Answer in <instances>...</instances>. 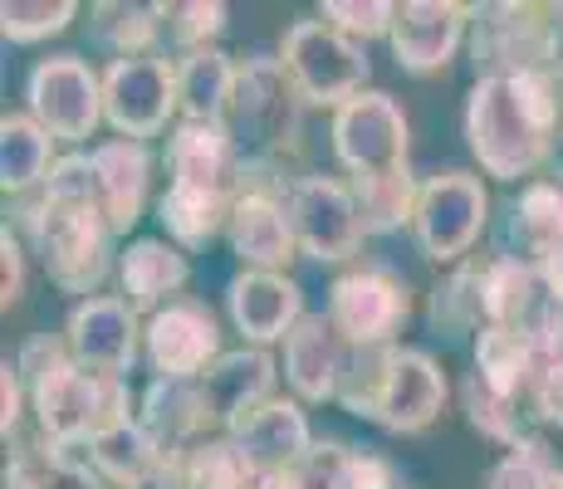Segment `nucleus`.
Here are the masks:
<instances>
[{"label": "nucleus", "mask_w": 563, "mask_h": 489, "mask_svg": "<svg viewBox=\"0 0 563 489\" xmlns=\"http://www.w3.org/2000/svg\"><path fill=\"white\" fill-rule=\"evenodd\" d=\"M25 103L54 143H84L103 123V74L79 54H49L30 69Z\"/></svg>", "instance_id": "obj_10"}, {"label": "nucleus", "mask_w": 563, "mask_h": 489, "mask_svg": "<svg viewBox=\"0 0 563 489\" xmlns=\"http://www.w3.org/2000/svg\"><path fill=\"white\" fill-rule=\"evenodd\" d=\"M485 489H563V465L539 436L505 451L485 475Z\"/></svg>", "instance_id": "obj_42"}, {"label": "nucleus", "mask_w": 563, "mask_h": 489, "mask_svg": "<svg viewBox=\"0 0 563 489\" xmlns=\"http://www.w3.org/2000/svg\"><path fill=\"white\" fill-rule=\"evenodd\" d=\"M333 157L349 171V181L367 177H387V171L407 167V143H411V123L393 93L367 89L353 103H343L333 113Z\"/></svg>", "instance_id": "obj_9"}, {"label": "nucleus", "mask_w": 563, "mask_h": 489, "mask_svg": "<svg viewBox=\"0 0 563 489\" xmlns=\"http://www.w3.org/2000/svg\"><path fill=\"white\" fill-rule=\"evenodd\" d=\"M475 373L485 377L500 397H510L525 407L529 387L539 382V373H544V353L534 347L529 333H515V329H485L481 338H475Z\"/></svg>", "instance_id": "obj_32"}, {"label": "nucleus", "mask_w": 563, "mask_h": 489, "mask_svg": "<svg viewBox=\"0 0 563 489\" xmlns=\"http://www.w3.org/2000/svg\"><path fill=\"white\" fill-rule=\"evenodd\" d=\"M471 59L475 79L559 74L554 5H519V0L471 5Z\"/></svg>", "instance_id": "obj_5"}, {"label": "nucleus", "mask_w": 563, "mask_h": 489, "mask_svg": "<svg viewBox=\"0 0 563 489\" xmlns=\"http://www.w3.org/2000/svg\"><path fill=\"white\" fill-rule=\"evenodd\" d=\"M191 279V265L172 241H133L118 249V289L137 319H153L157 309L181 299Z\"/></svg>", "instance_id": "obj_26"}, {"label": "nucleus", "mask_w": 563, "mask_h": 489, "mask_svg": "<svg viewBox=\"0 0 563 489\" xmlns=\"http://www.w3.org/2000/svg\"><path fill=\"white\" fill-rule=\"evenodd\" d=\"M500 255L529 259L544 265L549 255L563 249V167L554 162V171L525 181L519 196L505 205V225H500Z\"/></svg>", "instance_id": "obj_24"}, {"label": "nucleus", "mask_w": 563, "mask_h": 489, "mask_svg": "<svg viewBox=\"0 0 563 489\" xmlns=\"http://www.w3.org/2000/svg\"><path fill=\"white\" fill-rule=\"evenodd\" d=\"M323 20H329L339 35H349L353 45L393 35L397 5L393 0H323Z\"/></svg>", "instance_id": "obj_44"}, {"label": "nucleus", "mask_w": 563, "mask_h": 489, "mask_svg": "<svg viewBox=\"0 0 563 489\" xmlns=\"http://www.w3.org/2000/svg\"><path fill=\"white\" fill-rule=\"evenodd\" d=\"M481 259H485V269H481L485 329H515V333L539 338V333L554 329L563 319V303L549 293L539 265L500 255V249H490V255H481Z\"/></svg>", "instance_id": "obj_14"}, {"label": "nucleus", "mask_w": 563, "mask_h": 489, "mask_svg": "<svg viewBox=\"0 0 563 489\" xmlns=\"http://www.w3.org/2000/svg\"><path fill=\"white\" fill-rule=\"evenodd\" d=\"M167 187H187L206 196L241 201L245 187V152L221 123H177L167 137Z\"/></svg>", "instance_id": "obj_16"}, {"label": "nucleus", "mask_w": 563, "mask_h": 489, "mask_svg": "<svg viewBox=\"0 0 563 489\" xmlns=\"http://www.w3.org/2000/svg\"><path fill=\"white\" fill-rule=\"evenodd\" d=\"M305 489H397L393 460L343 441H313V451L299 460Z\"/></svg>", "instance_id": "obj_30"}, {"label": "nucleus", "mask_w": 563, "mask_h": 489, "mask_svg": "<svg viewBox=\"0 0 563 489\" xmlns=\"http://www.w3.org/2000/svg\"><path fill=\"white\" fill-rule=\"evenodd\" d=\"M461 407H465V421H471L485 441L505 445V451H515V445L529 441V431H525L529 426V411L519 407V401L500 397V391L485 382L475 367L465 373V382H461Z\"/></svg>", "instance_id": "obj_37"}, {"label": "nucleus", "mask_w": 563, "mask_h": 489, "mask_svg": "<svg viewBox=\"0 0 563 489\" xmlns=\"http://www.w3.org/2000/svg\"><path fill=\"white\" fill-rule=\"evenodd\" d=\"M285 215L295 225L299 255L319 259V265H343L358 255V245L367 241L363 211L353 201V187L323 171H299L285 187Z\"/></svg>", "instance_id": "obj_8"}, {"label": "nucleus", "mask_w": 563, "mask_h": 489, "mask_svg": "<svg viewBox=\"0 0 563 489\" xmlns=\"http://www.w3.org/2000/svg\"><path fill=\"white\" fill-rule=\"evenodd\" d=\"M89 465L99 470V480L103 485H113V489H128L137 480V475H147L153 465L162 460V451H157V441L147 436L137 421H128V426H113V431H103L99 441L89 445Z\"/></svg>", "instance_id": "obj_38"}, {"label": "nucleus", "mask_w": 563, "mask_h": 489, "mask_svg": "<svg viewBox=\"0 0 563 489\" xmlns=\"http://www.w3.org/2000/svg\"><path fill=\"white\" fill-rule=\"evenodd\" d=\"M402 343H387V347H349V363H343L339 377V407L353 411V416L373 421V407L383 397V382L393 373V357Z\"/></svg>", "instance_id": "obj_41"}, {"label": "nucleus", "mask_w": 563, "mask_h": 489, "mask_svg": "<svg viewBox=\"0 0 563 489\" xmlns=\"http://www.w3.org/2000/svg\"><path fill=\"white\" fill-rule=\"evenodd\" d=\"M54 137L35 123L30 113H5L0 118V187L5 196H35L54 171Z\"/></svg>", "instance_id": "obj_29"}, {"label": "nucleus", "mask_w": 563, "mask_h": 489, "mask_svg": "<svg viewBox=\"0 0 563 489\" xmlns=\"http://www.w3.org/2000/svg\"><path fill=\"white\" fill-rule=\"evenodd\" d=\"M471 35V5L461 0H402L393 20V59L407 74H437Z\"/></svg>", "instance_id": "obj_18"}, {"label": "nucleus", "mask_w": 563, "mask_h": 489, "mask_svg": "<svg viewBox=\"0 0 563 489\" xmlns=\"http://www.w3.org/2000/svg\"><path fill=\"white\" fill-rule=\"evenodd\" d=\"M225 313H231L235 333L251 347L285 343L305 319V289L289 275H269V269H241L225 285Z\"/></svg>", "instance_id": "obj_19"}, {"label": "nucleus", "mask_w": 563, "mask_h": 489, "mask_svg": "<svg viewBox=\"0 0 563 489\" xmlns=\"http://www.w3.org/2000/svg\"><path fill=\"white\" fill-rule=\"evenodd\" d=\"M563 137L559 74H519V79H475L465 98V143L485 177L534 181L549 167Z\"/></svg>", "instance_id": "obj_1"}, {"label": "nucleus", "mask_w": 563, "mask_h": 489, "mask_svg": "<svg viewBox=\"0 0 563 489\" xmlns=\"http://www.w3.org/2000/svg\"><path fill=\"white\" fill-rule=\"evenodd\" d=\"M343 363H349V338L329 323V313H305L285 338V382L299 401H339Z\"/></svg>", "instance_id": "obj_25"}, {"label": "nucleus", "mask_w": 563, "mask_h": 489, "mask_svg": "<svg viewBox=\"0 0 563 489\" xmlns=\"http://www.w3.org/2000/svg\"><path fill=\"white\" fill-rule=\"evenodd\" d=\"M128 489H187V475H181V455H162L147 475H137Z\"/></svg>", "instance_id": "obj_48"}, {"label": "nucleus", "mask_w": 563, "mask_h": 489, "mask_svg": "<svg viewBox=\"0 0 563 489\" xmlns=\"http://www.w3.org/2000/svg\"><path fill=\"white\" fill-rule=\"evenodd\" d=\"M225 436H231V445L251 460V470H260V475L295 470V465L313 451V431H309L305 407L289 401V397H269L265 407L245 411Z\"/></svg>", "instance_id": "obj_23"}, {"label": "nucleus", "mask_w": 563, "mask_h": 489, "mask_svg": "<svg viewBox=\"0 0 563 489\" xmlns=\"http://www.w3.org/2000/svg\"><path fill=\"white\" fill-rule=\"evenodd\" d=\"M30 391V411L40 421V436L54 445H69V451H89L103 431L128 426L133 416V391L128 377H103L89 373L69 357L54 373H45Z\"/></svg>", "instance_id": "obj_4"}, {"label": "nucleus", "mask_w": 563, "mask_h": 489, "mask_svg": "<svg viewBox=\"0 0 563 489\" xmlns=\"http://www.w3.org/2000/svg\"><path fill=\"white\" fill-rule=\"evenodd\" d=\"M59 363H69V343L64 338H54V333H35V338H25L20 343V353H15V373H20V382L25 387H35L45 373H54Z\"/></svg>", "instance_id": "obj_45"}, {"label": "nucleus", "mask_w": 563, "mask_h": 489, "mask_svg": "<svg viewBox=\"0 0 563 489\" xmlns=\"http://www.w3.org/2000/svg\"><path fill=\"white\" fill-rule=\"evenodd\" d=\"M20 293H25V245H20V235L10 231H0V303H15Z\"/></svg>", "instance_id": "obj_46"}, {"label": "nucleus", "mask_w": 563, "mask_h": 489, "mask_svg": "<svg viewBox=\"0 0 563 489\" xmlns=\"http://www.w3.org/2000/svg\"><path fill=\"white\" fill-rule=\"evenodd\" d=\"M225 241H231V255L245 269L285 275V265L299 255L295 225L285 215V187H241V201H235L231 225H225Z\"/></svg>", "instance_id": "obj_21"}, {"label": "nucleus", "mask_w": 563, "mask_h": 489, "mask_svg": "<svg viewBox=\"0 0 563 489\" xmlns=\"http://www.w3.org/2000/svg\"><path fill=\"white\" fill-rule=\"evenodd\" d=\"M221 353L225 347L216 313L201 299H187V293L167 309H157L143 329V357L157 377H201L211 373V363Z\"/></svg>", "instance_id": "obj_15"}, {"label": "nucleus", "mask_w": 563, "mask_h": 489, "mask_svg": "<svg viewBox=\"0 0 563 489\" xmlns=\"http://www.w3.org/2000/svg\"><path fill=\"white\" fill-rule=\"evenodd\" d=\"M25 397L30 391H25V382H20V373L5 363L0 367V401H5V411H0V431H5V441L20 431V416H25L20 407H25Z\"/></svg>", "instance_id": "obj_47"}, {"label": "nucleus", "mask_w": 563, "mask_h": 489, "mask_svg": "<svg viewBox=\"0 0 563 489\" xmlns=\"http://www.w3.org/2000/svg\"><path fill=\"white\" fill-rule=\"evenodd\" d=\"M89 40L108 54V64L162 54V15L157 5H137V0H99L89 5Z\"/></svg>", "instance_id": "obj_31"}, {"label": "nucleus", "mask_w": 563, "mask_h": 489, "mask_svg": "<svg viewBox=\"0 0 563 489\" xmlns=\"http://www.w3.org/2000/svg\"><path fill=\"white\" fill-rule=\"evenodd\" d=\"M177 118V64L172 54L113 59L103 69V123L118 137H157Z\"/></svg>", "instance_id": "obj_12"}, {"label": "nucleus", "mask_w": 563, "mask_h": 489, "mask_svg": "<svg viewBox=\"0 0 563 489\" xmlns=\"http://www.w3.org/2000/svg\"><path fill=\"white\" fill-rule=\"evenodd\" d=\"M143 329L147 323L128 309L123 293H99V299H79L64 323V343L69 357L89 373L128 377L133 363L143 357Z\"/></svg>", "instance_id": "obj_13"}, {"label": "nucleus", "mask_w": 563, "mask_h": 489, "mask_svg": "<svg viewBox=\"0 0 563 489\" xmlns=\"http://www.w3.org/2000/svg\"><path fill=\"white\" fill-rule=\"evenodd\" d=\"M446 373L437 367V357L421 347H397L393 373L383 382V397L373 407V426L393 431V436H417L446 411Z\"/></svg>", "instance_id": "obj_17"}, {"label": "nucleus", "mask_w": 563, "mask_h": 489, "mask_svg": "<svg viewBox=\"0 0 563 489\" xmlns=\"http://www.w3.org/2000/svg\"><path fill=\"white\" fill-rule=\"evenodd\" d=\"M181 475H187V489H260V470H251V460L235 451L231 436H216L187 451Z\"/></svg>", "instance_id": "obj_40"}, {"label": "nucleus", "mask_w": 563, "mask_h": 489, "mask_svg": "<svg viewBox=\"0 0 563 489\" xmlns=\"http://www.w3.org/2000/svg\"><path fill=\"white\" fill-rule=\"evenodd\" d=\"M137 426L157 441L162 455H187V451H197V445L221 436L201 377H153V387L143 391Z\"/></svg>", "instance_id": "obj_20"}, {"label": "nucleus", "mask_w": 563, "mask_h": 489, "mask_svg": "<svg viewBox=\"0 0 563 489\" xmlns=\"http://www.w3.org/2000/svg\"><path fill=\"white\" fill-rule=\"evenodd\" d=\"M490 225V191L471 171H441V177L421 181L417 215H411V241L427 259L456 269L471 259L475 241Z\"/></svg>", "instance_id": "obj_7"}, {"label": "nucleus", "mask_w": 563, "mask_h": 489, "mask_svg": "<svg viewBox=\"0 0 563 489\" xmlns=\"http://www.w3.org/2000/svg\"><path fill=\"white\" fill-rule=\"evenodd\" d=\"M539 269H544V285H549V293H554V299L563 303V249H559V255H549Z\"/></svg>", "instance_id": "obj_49"}, {"label": "nucleus", "mask_w": 563, "mask_h": 489, "mask_svg": "<svg viewBox=\"0 0 563 489\" xmlns=\"http://www.w3.org/2000/svg\"><path fill=\"white\" fill-rule=\"evenodd\" d=\"M231 211H235V201H225V196H206L187 187H167L157 196V221L177 249H201L216 235H225Z\"/></svg>", "instance_id": "obj_34"}, {"label": "nucleus", "mask_w": 563, "mask_h": 489, "mask_svg": "<svg viewBox=\"0 0 563 489\" xmlns=\"http://www.w3.org/2000/svg\"><path fill=\"white\" fill-rule=\"evenodd\" d=\"M279 64L295 79V89L305 93V103L333 108V113L343 103H353L358 93H367L363 45L339 35L329 20H295L285 30V45H279Z\"/></svg>", "instance_id": "obj_6"}, {"label": "nucleus", "mask_w": 563, "mask_h": 489, "mask_svg": "<svg viewBox=\"0 0 563 489\" xmlns=\"http://www.w3.org/2000/svg\"><path fill=\"white\" fill-rule=\"evenodd\" d=\"M177 64V113L181 123H221L231 118V98L235 79H241V64L225 49H191Z\"/></svg>", "instance_id": "obj_28"}, {"label": "nucleus", "mask_w": 563, "mask_h": 489, "mask_svg": "<svg viewBox=\"0 0 563 489\" xmlns=\"http://www.w3.org/2000/svg\"><path fill=\"white\" fill-rule=\"evenodd\" d=\"M299 123H305V93L285 74L279 54L275 59L269 54L245 59L241 79H235L231 118H225V133L245 152V171L295 181V177H285V162L299 147Z\"/></svg>", "instance_id": "obj_3"}, {"label": "nucleus", "mask_w": 563, "mask_h": 489, "mask_svg": "<svg viewBox=\"0 0 563 489\" xmlns=\"http://www.w3.org/2000/svg\"><path fill=\"white\" fill-rule=\"evenodd\" d=\"M481 269H485V259L471 255V259H461L456 269H446V275L437 279V289H431V309H427L437 333H446V338H465V333L481 338L485 333Z\"/></svg>", "instance_id": "obj_35"}, {"label": "nucleus", "mask_w": 563, "mask_h": 489, "mask_svg": "<svg viewBox=\"0 0 563 489\" xmlns=\"http://www.w3.org/2000/svg\"><path fill=\"white\" fill-rule=\"evenodd\" d=\"M275 377H279L275 357H269L265 347H251V343L221 353L211 363V373H201V387H206V397H211V411H216L221 436L245 416V411L265 407V401L275 397Z\"/></svg>", "instance_id": "obj_27"}, {"label": "nucleus", "mask_w": 563, "mask_h": 489, "mask_svg": "<svg viewBox=\"0 0 563 489\" xmlns=\"http://www.w3.org/2000/svg\"><path fill=\"white\" fill-rule=\"evenodd\" d=\"M5 489H103L99 470L89 465L84 451L54 441L20 445L5 465Z\"/></svg>", "instance_id": "obj_33"}, {"label": "nucleus", "mask_w": 563, "mask_h": 489, "mask_svg": "<svg viewBox=\"0 0 563 489\" xmlns=\"http://www.w3.org/2000/svg\"><path fill=\"white\" fill-rule=\"evenodd\" d=\"M323 313L349 338V347H387L397 343V333L411 319L407 279L393 275L387 265H358L329 285Z\"/></svg>", "instance_id": "obj_11"}, {"label": "nucleus", "mask_w": 563, "mask_h": 489, "mask_svg": "<svg viewBox=\"0 0 563 489\" xmlns=\"http://www.w3.org/2000/svg\"><path fill=\"white\" fill-rule=\"evenodd\" d=\"M10 231L20 235V245H30L45 265L49 285L79 299H99V285L113 265V225L103 221L99 201H59V196H20Z\"/></svg>", "instance_id": "obj_2"}, {"label": "nucleus", "mask_w": 563, "mask_h": 489, "mask_svg": "<svg viewBox=\"0 0 563 489\" xmlns=\"http://www.w3.org/2000/svg\"><path fill=\"white\" fill-rule=\"evenodd\" d=\"M89 162L103 221L113 225V235H128L143 221L147 187H153V152L137 137H108V143L89 147Z\"/></svg>", "instance_id": "obj_22"}, {"label": "nucleus", "mask_w": 563, "mask_h": 489, "mask_svg": "<svg viewBox=\"0 0 563 489\" xmlns=\"http://www.w3.org/2000/svg\"><path fill=\"white\" fill-rule=\"evenodd\" d=\"M74 15H79L74 0H5L0 5V30H5L10 45H40V40L69 30Z\"/></svg>", "instance_id": "obj_43"}, {"label": "nucleus", "mask_w": 563, "mask_h": 489, "mask_svg": "<svg viewBox=\"0 0 563 489\" xmlns=\"http://www.w3.org/2000/svg\"><path fill=\"white\" fill-rule=\"evenodd\" d=\"M162 15V49H172V59L191 49H211V40L225 30V15L231 10L221 0H172V5H157Z\"/></svg>", "instance_id": "obj_39"}, {"label": "nucleus", "mask_w": 563, "mask_h": 489, "mask_svg": "<svg viewBox=\"0 0 563 489\" xmlns=\"http://www.w3.org/2000/svg\"><path fill=\"white\" fill-rule=\"evenodd\" d=\"M353 201L363 211L367 235H393V231H411V215H417V196L421 181L411 171H387V177H367V181H349Z\"/></svg>", "instance_id": "obj_36"}]
</instances>
